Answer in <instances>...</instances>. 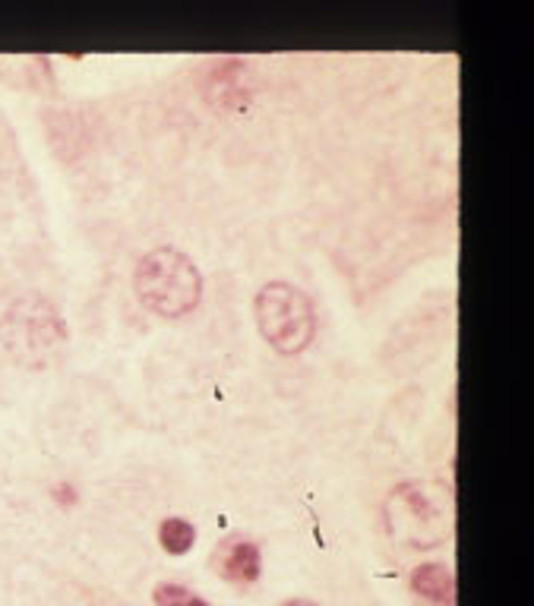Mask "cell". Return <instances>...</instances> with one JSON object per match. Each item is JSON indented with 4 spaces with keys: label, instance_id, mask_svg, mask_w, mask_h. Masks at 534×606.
Wrapping results in <instances>:
<instances>
[{
    "label": "cell",
    "instance_id": "obj_9",
    "mask_svg": "<svg viewBox=\"0 0 534 606\" xmlns=\"http://www.w3.org/2000/svg\"><path fill=\"white\" fill-rule=\"evenodd\" d=\"M54 500L64 505H73L76 503V493H73V487H67V483H61V487H54Z\"/></svg>",
    "mask_w": 534,
    "mask_h": 606
},
{
    "label": "cell",
    "instance_id": "obj_5",
    "mask_svg": "<svg viewBox=\"0 0 534 606\" xmlns=\"http://www.w3.org/2000/svg\"><path fill=\"white\" fill-rule=\"evenodd\" d=\"M215 572L232 584H253L263 572V553L253 540L228 538L219 546Z\"/></svg>",
    "mask_w": 534,
    "mask_h": 606
},
{
    "label": "cell",
    "instance_id": "obj_2",
    "mask_svg": "<svg viewBox=\"0 0 534 606\" xmlns=\"http://www.w3.org/2000/svg\"><path fill=\"white\" fill-rule=\"evenodd\" d=\"M134 285L139 301L162 319H181L194 313L202 298L200 269L187 253L174 247L146 253L136 266Z\"/></svg>",
    "mask_w": 534,
    "mask_h": 606
},
{
    "label": "cell",
    "instance_id": "obj_8",
    "mask_svg": "<svg viewBox=\"0 0 534 606\" xmlns=\"http://www.w3.org/2000/svg\"><path fill=\"white\" fill-rule=\"evenodd\" d=\"M152 601L156 606H209L202 601L197 591L184 588V584H174V581H165L152 591Z\"/></svg>",
    "mask_w": 534,
    "mask_h": 606
},
{
    "label": "cell",
    "instance_id": "obj_6",
    "mask_svg": "<svg viewBox=\"0 0 534 606\" xmlns=\"http://www.w3.org/2000/svg\"><path fill=\"white\" fill-rule=\"evenodd\" d=\"M411 588L414 594H421L424 601H431L436 606H452L456 604V578L446 566L439 563H424L411 572Z\"/></svg>",
    "mask_w": 534,
    "mask_h": 606
},
{
    "label": "cell",
    "instance_id": "obj_1",
    "mask_svg": "<svg viewBox=\"0 0 534 606\" xmlns=\"http://www.w3.org/2000/svg\"><path fill=\"white\" fill-rule=\"evenodd\" d=\"M0 341L20 367L45 370L67 348V323L54 303L45 298H23L7 306L0 319Z\"/></svg>",
    "mask_w": 534,
    "mask_h": 606
},
{
    "label": "cell",
    "instance_id": "obj_3",
    "mask_svg": "<svg viewBox=\"0 0 534 606\" xmlns=\"http://www.w3.org/2000/svg\"><path fill=\"white\" fill-rule=\"evenodd\" d=\"M386 518L393 538L414 546V550H431L449 538L452 528V496L446 487L427 483V480H405L386 503Z\"/></svg>",
    "mask_w": 534,
    "mask_h": 606
},
{
    "label": "cell",
    "instance_id": "obj_7",
    "mask_svg": "<svg viewBox=\"0 0 534 606\" xmlns=\"http://www.w3.org/2000/svg\"><path fill=\"white\" fill-rule=\"evenodd\" d=\"M159 540H162L165 553H171V556H184L187 550H194L197 531H194V525L184 521V518H167V521H162V528H159Z\"/></svg>",
    "mask_w": 534,
    "mask_h": 606
},
{
    "label": "cell",
    "instance_id": "obj_10",
    "mask_svg": "<svg viewBox=\"0 0 534 606\" xmlns=\"http://www.w3.org/2000/svg\"><path fill=\"white\" fill-rule=\"evenodd\" d=\"M282 606H320V604H313V601H303V597H295V601H285Z\"/></svg>",
    "mask_w": 534,
    "mask_h": 606
},
{
    "label": "cell",
    "instance_id": "obj_4",
    "mask_svg": "<svg viewBox=\"0 0 534 606\" xmlns=\"http://www.w3.org/2000/svg\"><path fill=\"white\" fill-rule=\"evenodd\" d=\"M253 313H257V326H260L263 338L278 354H288V357L301 354L313 341L316 310H313V301L291 281L263 285L253 301Z\"/></svg>",
    "mask_w": 534,
    "mask_h": 606
}]
</instances>
